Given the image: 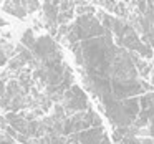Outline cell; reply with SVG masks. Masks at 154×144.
Wrapping results in <instances>:
<instances>
[{
  "instance_id": "6da1fadb",
  "label": "cell",
  "mask_w": 154,
  "mask_h": 144,
  "mask_svg": "<svg viewBox=\"0 0 154 144\" xmlns=\"http://www.w3.org/2000/svg\"><path fill=\"white\" fill-rule=\"evenodd\" d=\"M71 50L83 68L85 86L100 101L113 127H134L141 113L137 94L149 93L152 84L141 80L133 53L116 47L109 30L103 37L71 45Z\"/></svg>"
},
{
  "instance_id": "7a4b0ae2",
  "label": "cell",
  "mask_w": 154,
  "mask_h": 144,
  "mask_svg": "<svg viewBox=\"0 0 154 144\" xmlns=\"http://www.w3.org/2000/svg\"><path fill=\"white\" fill-rule=\"evenodd\" d=\"M100 20H101V23L104 25V28L111 32L113 38L116 40V43L119 45L121 48L131 51V53L139 55L144 60H151V58H152L154 50L141 40L139 33L134 30L133 25L124 22L123 18L109 17V15H106V14H101Z\"/></svg>"
},
{
  "instance_id": "3957f363",
  "label": "cell",
  "mask_w": 154,
  "mask_h": 144,
  "mask_svg": "<svg viewBox=\"0 0 154 144\" xmlns=\"http://www.w3.org/2000/svg\"><path fill=\"white\" fill-rule=\"evenodd\" d=\"M106 32L108 30L104 28L100 18L93 17V15L78 17L76 22L66 32V43L71 47V45H76L81 40H91V38L103 37Z\"/></svg>"
},
{
  "instance_id": "277c9868",
  "label": "cell",
  "mask_w": 154,
  "mask_h": 144,
  "mask_svg": "<svg viewBox=\"0 0 154 144\" xmlns=\"http://www.w3.org/2000/svg\"><path fill=\"white\" fill-rule=\"evenodd\" d=\"M63 104H65V109H68V111H88L90 109L86 94H85L83 91H81V88L76 86V84H73V86L65 93Z\"/></svg>"
},
{
  "instance_id": "5b68a950",
  "label": "cell",
  "mask_w": 154,
  "mask_h": 144,
  "mask_svg": "<svg viewBox=\"0 0 154 144\" xmlns=\"http://www.w3.org/2000/svg\"><path fill=\"white\" fill-rule=\"evenodd\" d=\"M139 106H141V113L137 116L136 123H134L136 129L141 126L154 123V93L152 91L146 93L144 96H139Z\"/></svg>"
},
{
  "instance_id": "8992f818",
  "label": "cell",
  "mask_w": 154,
  "mask_h": 144,
  "mask_svg": "<svg viewBox=\"0 0 154 144\" xmlns=\"http://www.w3.org/2000/svg\"><path fill=\"white\" fill-rule=\"evenodd\" d=\"M76 139L80 144H109V137L106 136V131L103 126L81 131L76 134Z\"/></svg>"
},
{
  "instance_id": "52a82bcc",
  "label": "cell",
  "mask_w": 154,
  "mask_h": 144,
  "mask_svg": "<svg viewBox=\"0 0 154 144\" xmlns=\"http://www.w3.org/2000/svg\"><path fill=\"white\" fill-rule=\"evenodd\" d=\"M7 4L10 5H5V10L18 18H23L27 14H32L38 8V0H8Z\"/></svg>"
},
{
  "instance_id": "ba28073f",
  "label": "cell",
  "mask_w": 154,
  "mask_h": 144,
  "mask_svg": "<svg viewBox=\"0 0 154 144\" xmlns=\"http://www.w3.org/2000/svg\"><path fill=\"white\" fill-rule=\"evenodd\" d=\"M43 14L45 20H47V27L51 28V33H55L58 27V15H60V0H45Z\"/></svg>"
},
{
  "instance_id": "9c48e42d",
  "label": "cell",
  "mask_w": 154,
  "mask_h": 144,
  "mask_svg": "<svg viewBox=\"0 0 154 144\" xmlns=\"http://www.w3.org/2000/svg\"><path fill=\"white\" fill-rule=\"evenodd\" d=\"M98 5L104 8V10L111 12V14H116L118 15V8H119V4H116V0H94Z\"/></svg>"
},
{
  "instance_id": "30bf717a",
  "label": "cell",
  "mask_w": 154,
  "mask_h": 144,
  "mask_svg": "<svg viewBox=\"0 0 154 144\" xmlns=\"http://www.w3.org/2000/svg\"><path fill=\"white\" fill-rule=\"evenodd\" d=\"M121 144H144V142L141 139H137V137H134V136H128L121 141Z\"/></svg>"
},
{
  "instance_id": "8fae6325",
  "label": "cell",
  "mask_w": 154,
  "mask_h": 144,
  "mask_svg": "<svg viewBox=\"0 0 154 144\" xmlns=\"http://www.w3.org/2000/svg\"><path fill=\"white\" fill-rule=\"evenodd\" d=\"M5 63H7V55H5V51L0 48V66H4Z\"/></svg>"
},
{
  "instance_id": "7c38bea8",
  "label": "cell",
  "mask_w": 154,
  "mask_h": 144,
  "mask_svg": "<svg viewBox=\"0 0 154 144\" xmlns=\"http://www.w3.org/2000/svg\"><path fill=\"white\" fill-rule=\"evenodd\" d=\"M147 12L154 14V0H147Z\"/></svg>"
},
{
  "instance_id": "4fadbf2b",
  "label": "cell",
  "mask_w": 154,
  "mask_h": 144,
  "mask_svg": "<svg viewBox=\"0 0 154 144\" xmlns=\"http://www.w3.org/2000/svg\"><path fill=\"white\" fill-rule=\"evenodd\" d=\"M0 144H14V141H12L10 136H7V137H4V139H0Z\"/></svg>"
},
{
  "instance_id": "5bb4252c",
  "label": "cell",
  "mask_w": 154,
  "mask_h": 144,
  "mask_svg": "<svg viewBox=\"0 0 154 144\" xmlns=\"http://www.w3.org/2000/svg\"><path fill=\"white\" fill-rule=\"evenodd\" d=\"M149 136H154V123L149 124Z\"/></svg>"
},
{
  "instance_id": "9a60e30c",
  "label": "cell",
  "mask_w": 154,
  "mask_h": 144,
  "mask_svg": "<svg viewBox=\"0 0 154 144\" xmlns=\"http://www.w3.org/2000/svg\"><path fill=\"white\" fill-rule=\"evenodd\" d=\"M2 27H7V22H5L4 18L0 17V28H2Z\"/></svg>"
},
{
  "instance_id": "2e32d148",
  "label": "cell",
  "mask_w": 154,
  "mask_h": 144,
  "mask_svg": "<svg viewBox=\"0 0 154 144\" xmlns=\"http://www.w3.org/2000/svg\"><path fill=\"white\" fill-rule=\"evenodd\" d=\"M151 84L154 86V71H152V75H151Z\"/></svg>"
},
{
  "instance_id": "e0dca14e",
  "label": "cell",
  "mask_w": 154,
  "mask_h": 144,
  "mask_svg": "<svg viewBox=\"0 0 154 144\" xmlns=\"http://www.w3.org/2000/svg\"><path fill=\"white\" fill-rule=\"evenodd\" d=\"M124 2H129V0H124Z\"/></svg>"
},
{
  "instance_id": "ac0fdd59",
  "label": "cell",
  "mask_w": 154,
  "mask_h": 144,
  "mask_svg": "<svg viewBox=\"0 0 154 144\" xmlns=\"http://www.w3.org/2000/svg\"><path fill=\"white\" fill-rule=\"evenodd\" d=\"M0 2H2V0H0Z\"/></svg>"
}]
</instances>
